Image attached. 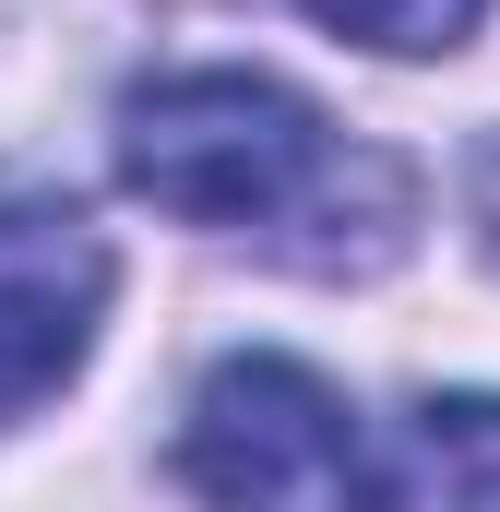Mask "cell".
I'll return each mask as SVG.
<instances>
[{
    "label": "cell",
    "mask_w": 500,
    "mask_h": 512,
    "mask_svg": "<svg viewBox=\"0 0 500 512\" xmlns=\"http://www.w3.org/2000/svg\"><path fill=\"white\" fill-rule=\"evenodd\" d=\"M120 179L203 227V239H274L298 251L286 227H334L358 191H405V167L358 155L346 131L322 120L298 84L274 72H155L120 96Z\"/></svg>",
    "instance_id": "1"
},
{
    "label": "cell",
    "mask_w": 500,
    "mask_h": 512,
    "mask_svg": "<svg viewBox=\"0 0 500 512\" xmlns=\"http://www.w3.org/2000/svg\"><path fill=\"white\" fill-rule=\"evenodd\" d=\"M179 489L203 512H393L358 405L310 358H215L191 417H179Z\"/></svg>",
    "instance_id": "2"
},
{
    "label": "cell",
    "mask_w": 500,
    "mask_h": 512,
    "mask_svg": "<svg viewBox=\"0 0 500 512\" xmlns=\"http://www.w3.org/2000/svg\"><path fill=\"white\" fill-rule=\"evenodd\" d=\"M108 322V239L72 203H0V429L84 370Z\"/></svg>",
    "instance_id": "3"
},
{
    "label": "cell",
    "mask_w": 500,
    "mask_h": 512,
    "mask_svg": "<svg viewBox=\"0 0 500 512\" xmlns=\"http://www.w3.org/2000/svg\"><path fill=\"white\" fill-rule=\"evenodd\" d=\"M393 512H500V393H429L405 417Z\"/></svg>",
    "instance_id": "4"
},
{
    "label": "cell",
    "mask_w": 500,
    "mask_h": 512,
    "mask_svg": "<svg viewBox=\"0 0 500 512\" xmlns=\"http://www.w3.org/2000/svg\"><path fill=\"white\" fill-rule=\"evenodd\" d=\"M298 12L358 36V48H381V60H453L489 24V0H298Z\"/></svg>",
    "instance_id": "5"
}]
</instances>
